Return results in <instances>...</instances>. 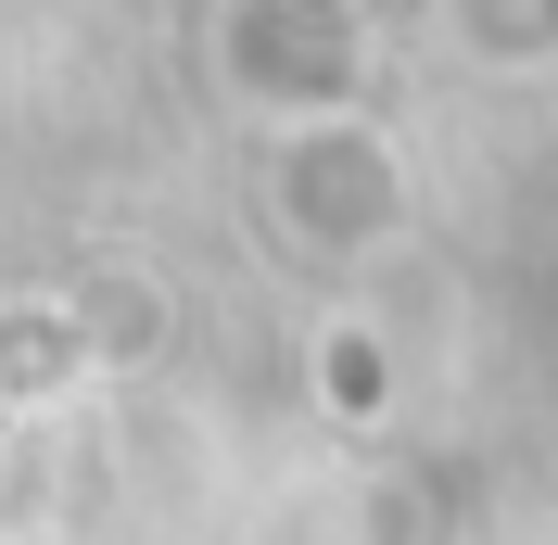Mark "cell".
Returning a JSON list of instances; mask_svg holds the SVG:
<instances>
[{
  "label": "cell",
  "mask_w": 558,
  "mask_h": 545,
  "mask_svg": "<svg viewBox=\"0 0 558 545\" xmlns=\"http://www.w3.org/2000/svg\"><path fill=\"white\" fill-rule=\"evenodd\" d=\"M457 26L483 64H546L558 51V0H457Z\"/></svg>",
  "instance_id": "2"
},
{
  "label": "cell",
  "mask_w": 558,
  "mask_h": 545,
  "mask_svg": "<svg viewBox=\"0 0 558 545\" xmlns=\"http://www.w3.org/2000/svg\"><path fill=\"white\" fill-rule=\"evenodd\" d=\"M267 204H279V229L305 254L343 267V254H381L407 229V166H393V140L368 114H305L279 140V166H267Z\"/></svg>",
  "instance_id": "1"
},
{
  "label": "cell",
  "mask_w": 558,
  "mask_h": 545,
  "mask_svg": "<svg viewBox=\"0 0 558 545\" xmlns=\"http://www.w3.org/2000/svg\"><path fill=\"white\" fill-rule=\"evenodd\" d=\"M317 393H343V407L368 419V407H381V355H368L355 330H330V342H317Z\"/></svg>",
  "instance_id": "3"
}]
</instances>
